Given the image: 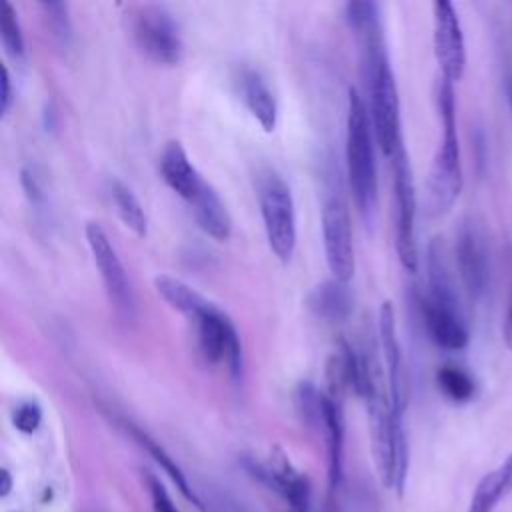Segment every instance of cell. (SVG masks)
I'll use <instances>...</instances> for the list:
<instances>
[{
	"instance_id": "obj_1",
	"label": "cell",
	"mask_w": 512,
	"mask_h": 512,
	"mask_svg": "<svg viewBox=\"0 0 512 512\" xmlns=\"http://www.w3.org/2000/svg\"><path fill=\"white\" fill-rule=\"evenodd\" d=\"M436 106L442 134L426 178V210L434 218L444 216L456 204L464 186L460 142L456 130L454 84L442 76L436 84Z\"/></svg>"
},
{
	"instance_id": "obj_2",
	"label": "cell",
	"mask_w": 512,
	"mask_h": 512,
	"mask_svg": "<svg viewBox=\"0 0 512 512\" xmlns=\"http://www.w3.org/2000/svg\"><path fill=\"white\" fill-rule=\"evenodd\" d=\"M368 406V430L372 458L380 482L386 488L402 492L408 470V442L404 432V416L392 410L388 382L384 378L364 398Z\"/></svg>"
},
{
	"instance_id": "obj_3",
	"label": "cell",
	"mask_w": 512,
	"mask_h": 512,
	"mask_svg": "<svg viewBox=\"0 0 512 512\" xmlns=\"http://www.w3.org/2000/svg\"><path fill=\"white\" fill-rule=\"evenodd\" d=\"M374 138L370 112L360 94L350 88L346 108V168L354 202L368 220L374 216L378 204Z\"/></svg>"
},
{
	"instance_id": "obj_4",
	"label": "cell",
	"mask_w": 512,
	"mask_h": 512,
	"mask_svg": "<svg viewBox=\"0 0 512 512\" xmlns=\"http://www.w3.org/2000/svg\"><path fill=\"white\" fill-rule=\"evenodd\" d=\"M454 266L470 302H482L492 288L494 260L488 230L476 216H464L456 226Z\"/></svg>"
},
{
	"instance_id": "obj_5",
	"label": "cell",
	"mask_w": 512,
	"mask_h": 512,
	"mask_svg": "<svg viewBox=\"0 0 512 512\" xmlns=\"http://www.w3.org/2000/svg\"><path fill=\"white\" fill-rule=\"evenodd\" d=\"M256 190L268 246L280 262H288L296 248V212L292 192L274 170L260 172Z\"/></svg>"
},
{
	"instance_id": "obj_6",
	"label": "cell",
	"mask_w": 512,
	"mask_h": 512,
	"mask_svg": "<svg viewBox=\"0 0 512 512\" xmlns=\"http://www.w3.org/2000/svg\"><path fill=\"white\" fill-rule=\"evenodd\" d=\"M392 186H394V228L396 254L406 272L418 270L416 246V188L410 160L404 144L392 156Z\"/></svg>"
},
{
	"instance_id": "obj_7",
	"label": "cell",
	"mask_w": 512,
	"mask_h": 512,
	"mask_svg": "<svg viewBox=\"0 0 512 512\" xmlns=\"http://www.w3.org/2000/svg\"><path fill=\"white\" fill-rule=\"evenodd\" d=\"M132 36L138 50L156 64L174 66L184 56L178 24L162 6H140L132 20Z\"/></svg>"
},
{
	"instance_id": "obj_8",
	"label": "cell",
	"mask_w": 512,
	"mask_h": 512,
	"mask_svg": "<svg viewBox=\"0 0 512 512\" xmlns=\"http://www.w3.org/2000/svg\"><path fill=\"white\" fill-rule=\"evenodd\" d=\"M86 242L92 252V258L96 262V268L100 272L104 290L108 294V300L116 314L124 320H134L136 314V300L132 292L130 278L116 254V248L112 246L108 234L104 228L96 222L86 224Z\"/></svg>"
},
{
	"instance_id": "obj_9",
	"label": "cell",
	"mask_w": 512,
	"mask_h": 512,
	"mask_svg": "<svg viewBox=\"0 0 512 512\" xmlns=\"http://www.w3.org/2000/svg\"><path fill=\"white\" fill-rule=\"evenodd\" d=\"M322 238L328 270L332 278L350 282L354 276V242L352 224L346 202L340 196H330L322 208Z\"/></svg>"
},
{
	"instance_id": "obj_10",
	"label": "cell",
	"mask_w": 512,
	"mask_h": 512,
	"mask_svg": "<svg viewBox=\"0 0 512 512\" xmlns=\"http://www.w3.org/2000/svg\"><path fill=\"white\" fill-rule=\"evenodd\" d=\"M198 332V348L206 362H226L230 374L240 378L242 374V342L232 320L214 304L194 318Z\"/></svg>"
},
{
	"instance_id": "obj_11",
	"label": "cell",
	"mask_w": 512,
	"mask_h": 512,
	"mask_svg": "<svg viewBox=\"0 0 512 512\" xmlns=\"http://www.w3.org/2000/svg\"><path fill=\"white\" fill-rule=\"evenodd\" d=\"M434 12V54L440 66V76L448 82H458L466 68V46L456 8L448 0H436Z\"/></svg>"
},
{
	"instance_id": "obj_12",
	"label": "cell",
	"mask_w": 512,
	"mask_h": 512,
	"mask_svg": "<svg viewBox=\"0 0 512 512\" xmlns=\"http://www.w3.org/2000/svg\"><path fill=\"white\" fill-rule=\"evenodd\" d=\"M246 468L270 490L280 494L288 502V508L310 506V484L306 476L292 466L280 448H276L266 462L248 460Z\"/></svg>"
},
{
	"instance_id": "obj_13",
	"label": "cell",
	"mask_w": 512,
	"mask_h": 512,
	"mask_svg": "<svg viewBox=\"0 0 512 512\" xmlns=\"http://www.w3.org/2000/svg\"><path fill=\"white\" fill-rule=\"evenodd\" d=\"M378 338H380V350L386 364V382H388V394L392 402V410L398 416H404L406 410V398H408V380H406V368L402 358V348L396 336V316L392 302H382L378 310Z\"/></svg>"
},
{
	"instance_id": "obj_14",
	"label": "cell",
	"mask_w": 512,
	"mask_h": 512,
	"mask_svg": "<svg viewBox=\"0 0 512 512\" xmlns=\"http://www.w3.org/2000/svg\"><path fill=\"white\" fill-rule=\"evenodd\" d=\"M422 318H424L428 336L436 346L450 352H458L468 346L470 332L464 320V312L446 310L422 298Z\"/></svg>"
},
{
	"instance_id": "obj_15",
	"label": "cell",
	"mask_w": 512,
	"mask_h": 512,
	"mask_svg": "<svg viewBox=\"0 0 512 512\" xmlns=\"http://www.w3.org/2000/svg\"><path fill=\"white\" fill-rule=\"evenodd\" d=\"M160 174L164 182L184 200L192 202L194 196L202 190L206 184L194 164L190 162L186 150L180 142L172 140L166 144L162 156H160Z\"/></svg>"
},
{
	"instance_id": "obj_16",
	"label": "cell",
	"mask_w": 512,
	"mask_h": 512,
	"mask_svg": "<svg viewBox=\"0 0 512 512\" xmlns=\"http://www.w3.org/2000/svg\"><path fill=\"white\" fill-rule=\"evenodd\" d=\"M322 432L328 452V488L330 494L338 490L342 482V454H344V418L340 400L322 394Z\"/></svg>"
},
{
	"instance_id": "obj_17",
	"label": "cell",
	"mask_w": 512,
	"mask_h": 512,
	"mask_svg": "<svg viewBox=\"0 0 512 512\" xmlns=\"http://www.w3.org/2000/svg\"><path fill=\"white\" fill-rule=\"evenodd\" d=\"M308 310L324 322H344L354 308V296L346 282L336 278L324 280L310 290L306 296Z\"/></svg>"
},
{
	"instance_id": "obj_18",
	"label": "cell",
	"mask_w": 512,
	"mask_h": 512,
	"mask_svg": "<svg viewBox=\"0 0 512 512\" xmlns=\"http://www.w3.org/2000/svg\"><path fill=\"white\" fill-rule=\"evenodd\" d=\"M238 90L244 106L250 110V114L258 120V124L264 128V132H272L276 128L278 120V106L274 100L272 90L264 82V78L250 70L244 68L238 74Z\"/></svg>"
},
{
	"instance_id": "obj_19",
	"label": "cell",
	"mask_w": 512,
	"mask_h": 512,
	"mask_svg": "<svg viewBox=\"0 0 512 512\" xmlns=\"http://www.w3.org/2000/svg\"><path fill=\"white\" fill-rule=\"evenodd\" d=\"M190 204H192L196 224L204 234H208L218 242H224L230 238L232 234L230 212L222 202V198L218 196V192L208 182L202 186V190L194 196Z\"/></svg>"
},
{
	"instance_id": "obj_20",
	"label": "cell",
	"mask_w": 512,
	"mask_h": 512,
	"mask_svg": "<svg viewBox=\"0 0 512 512\" xmlns=\"http://www.w3.org/2000/svg\"><path fill=\"white\" fill-rule=\"evenodd\" d=\"M512 490V454H508L494 470L486 472L476 484L466 512H494L496 506Z\"/></svg>"
},
{
	"instance_id": "obj_21",
	"label": "cell",
	"mask_w": 512,
	"mask_h": 512,
	"mask_svg": "<svg viewBox=\"0 0 512 512\" xmlns=\"http://www.w3.org/2000/svg\"><path fill=\"white\" fill-rule=\"evenodd\" d=\"M154 288L168 306L182 312L190 320H194L212 304L202 294H198L192 286H188L184 280L170 274H158L154 278Z\"/></svg>"
},
{
	"instance_id": "obj_22",
	"label": "cell",
	"mask_w": 512,
	"mask_h": 512,
	"mask_svg": "<svg viewBox=\"0 0 512 512\" xmlns=\"http://www.w3.org/2000/svg\"><path fill=\"white\" fill-rule=\"evenodd\" d=\"M110 198L116 208L118 218L126 228H130L136 236L144 238L148 232V218L140 204V200L134 196V192L122 184L120 180L110 182Z\"/></svg>"
},
{
	"instance_id": "obj_23",
	"label": "cell",
	"mask_w": 512,
	"mask_h": 512,
	"mask_svg": "<svg viewBox=\"0 0 512 512\" xmlns=\"http://www.w3.org/2000/svg\"><path fill=\"white\" fill-rule=\"evenodd\" d=\"M436 384L440 388V392L456 402V404H464V402H470L476 394V382L474 378L458 368V366H442L438 368L436 372Z\"/></svg>"
},
{
	"instance_id": "obj_24",
	"label": "cell",
	"mask_w": 512,
	"mask_h": 512,
	"mask_svg": "<svg viewBox=\"0 0 512 512\" xmlns=\"http://www.w3.org/2000/svg\"><path fill=\"white\" fill-rule=\"evenodd\" d=\"M128 430H130V434L148 450V454L164 468V472L172 478V482L178 486V490L184 494V498H188L192 504H196L198 508L202 506L200 502H198V498L194 496V492L188 488V484H186V480H184V476H182V472H180V468L172 462V458L152 440V438H148L142 430H138V428H134L132 424H128Z\"/></svg>"
},
{
	"instance_id": "obj_25",
	"label": "cell",
	"mask_w": 512,
	"mask_h": 512,
	"mask_svg": "<svg viewBox=\"0 0 512 512\" xmlns=\"http://www.w3.org/2000/svg\"><path fill=\"white\" fill-rule=\"evenodd\" d=\"M0 38L6 52L14 58H22L24 54V38L20 32V24L16 18V10L8 0L0 2Z\"/></svg>"
},
{
	"instance_id": "obj_26",
	"label": "cell",
	"mask_w": 512,
	"mask_h": 512,
	"mask_svg": "<svg viewBox=\"0 0 512 512\" xmlns=\"http://www.w3.org/2000/svg\"><path fill=\"white\" fill-rule=\"evenodd\" d=\"M40 8L44 10V18H46L50 34L62 46H68V42L72 38V24H70V16H68V6L64 2H42Z\"/></svg>"
},
{
	"instance_id": "obj_27",
	"label": "cell",
	"mask_w": 512,
	"mask_h": 512,
	"mask_svg": "<svg viewBox=\"0 0 512 512\" xmlns=\"http://www.w3.org/2000/svg\"><path fill=\"white\" fill-rule=\"evenodd\" d=\"M42 422V410L36 402L28 400L18 404V408L12 414V424L16 426V430H20L22 434H32L38 430Z\"/></svg>"
},
{
	"instance_id": "obj_28",
	"label": "cell",
	"mask_w": 512,
	"mask_h": 512,
	"mask_svg": "<svg viewBox=\"0 0 512 512\" xmlns=\"http://www.w3.org/2000/svg\"><path fill=\"white\" fill-rule=\"evenodd\" d=\"M146 482H148V490H150V498H152V510L154 512H180L170 494L166 492V488L160 484L158 478H154L152 474L146 476Z\"/></svg>"
},
{
	"instance_id": "obj_29",
	"label": "cell",
	"mask_w": 512,
	"mask_h": 512,
	"mask_svg": "<svg viewBox=\"0 0 512 512\" xmlns=\"http://www.w3.org/2000/svg\"><path fill=\"white\" fill-rule=\"evenodd\" d=\"M502 342L512 350V252L508 254V290H506V308L502 318Z\"/></svg>"
},
{
	"instance_id": "obj_30",
	"label": "cell",
	"mask_w": 512,
	"mask_h": 512,
	"mask_svg": "<svg viewBox=\"0 0 512 512\" xmlns=\"http://www.w3.org/2000/svg\"><path fill=\"white\" fill-rule=\"evenodd\" d=\"M22 188H24V192H26V196H28V200L32 202V204H40L42 202V198H44V194H42V186H40V182H38V178H36V174L32 172V170H28V168H24L22 170Z\"/></svg>"
},
{
	"instance_id": "obj_31",
	"label": "cell",
	"mask_w": 512,
	"mask_h": 512,
	"mask_svg": "<svg viewBox=\"0 0 512 512\" xmlns=\"http://www.w3.org/2000/svg\"><path fill=\"white\" fill-rule=\"evenodd\" d=\"M12 102V88H10V74L8 68L2 64V74H0V112L6 114Z\"/></svg>"
},
{
	"instance_id": "obj_32",
	"label": "cell",
	"mask_w": 512,
	"mask_h": 512,
	"mask_svg": "<svg viewBox=\"0 0 512 512\" xmlns=\"http://www.w3.org/2000/svg\"><path fill=\"white\" fill-rule=\"evenodd\" d=\"M318 512H338V506H336V498L332 494H328L326 502L322 504V508Z\"/></svg>"
},
{
	"instance_id": "obj_33",
	"label": "cell",
	"mask_w": 512,
	"mask_h": 512,
	"mask_svg": "<svg viewBox=\"0 0 512 512\" xmlns=\"http://www.w3.org/2000/svg\"><path fill=\"white\" fill-rule=\"evenodd\" d=\"M10 486H12L10 474H8V470H2V496H6L10 492Z\"/></svg>"
},
{
	"instance_id": "obj_34",
	"label": "cell",
	"mask_w": 512,
	"mask_h": 512,
	"mask_svg": "<svg viewBox=\"0 0 512 512\" xmlns=\"http://www.w3.org/2000/svg\"><path fill=\"white\" fill-rule=\"evenodd\" d=\"M508 100H510V108H512V74L508 78Z\"/></svg>"
},
{
	"instance_id": "obj_35",
	"label": "cell",
	"mask_w": 512,
	"mask_h": 512,
	"mask_svg": "<svg viewBox=\"0 0 512 512\" xmlns=\"http://www.w3.org/2000/svg\"><path fill=\"white\" fill-rule=\"evenodd\" d=\"M288 512H310V506H304V508H288Z\"/></svg>"
}]
</instances>
